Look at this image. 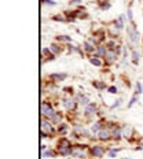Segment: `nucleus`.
<instances>
[{
  "label": "nucleus",
  "mask_w": 143,
  "mask_h": 159,
  "mask_svg": "<svg viewBox=\"0 0 143 159\" xmlns=\"http://www.w3.org/2000/svg\"><path fill=\"white\" fill-rule=\"evenodd\" d=\"M51 121H52V122H58V121H59V117H58V115H54V117L51 118Z\"/></svg>",
  "instance_id": "nucleus-28"
},
{
  "label": "nucleus",
  "mask_w": 143,
  "mask_h": 159,
  "mask_svg": "<svg viewBox=\"0 0 143 159\" xmlns=\"http://www.w3.org/2000/svg\"><path fill=\"white\" fill-rule=\"evenodd\" d=\"M80 0H70V4H79Z\"/></svg>",
  "instance_id": "nucleus-31"
},
{
  "label": "nucleus",
  "mask_w": 143,
  "mask_h": 159,
  "mask_svg": "<svg viewBox=\"0 0 143 159\" xmlns=\"http://www.w3.org/2000/svg\"><path fill=\"white\" fill-rule=\"evenodd\" d=\"M50 49H51V51H52V52H54V54H58V52H59V48L56 47L55 44H52V45H51V47H50Z\"/></svg>",
  "instance_id": "nucleus-21"
},
{
  "label": "nucleus",
  "mask_w": 143,
  "mask_h": 159,
  "mask_svg": "<svg viewBox=\"0 0 143 159\" xmlns=\"http://www.w3.org/2000/svg\"><path fill=\"white\" fill-rule=\"evenodd\" d=\"M132 56H134V62H135V63H138V60H139V54H136L135 51H134Z\"/></svg>",
  "instance_id": "nucleus-23"
},
{
  "label": "nucleus",
  "mask_w": 143,
  "mask_h": 159,
  "mask_svg": "<svg viewBox=\"0 0 143 159\" xmlns=\"http://www.w3.org/2000/svg\"><path fill=\"white\" fill-rule=\"evenodd\" d=\"M94 111H95V107L91 106V104H88L87 106V114H94Z\"/></svg>",
  "instance_id": "nucleus-16"
},
{
  "label": "nucleus",
  "mask_w": 143,
  "mask_h": 159,
  "mask_svg": "<svg viewBox=\"0 0 143 159\" xmlns=\"http://www.w3.org/2000/svg\"><path fill=\"white\" fill-rule=\"evenodd\" d=\"M101 129V122H96L95 125H92V132H98Z\"/></svg>",
  "instance_id": "nucleus-18"
},
{
  "label": "nucleus",
  "mask_w": 143,
  "mask_h": 159,
  "mask_svg": "<svg viewBox=\"0 0 143 159\" xmlns=\"http://www.w3.org/2000/svg\"><path fill=\"white\" fill-rule=\"evenodd\" d=\"M51 78H59V80H65L66 74H51Z\"/></svg>",
  "instance_id": "nucleus-11"
},
{
  "label": "nucleus",
  "mask_w": 143,
  "mask_h": 159,
  "mask_svg": "<svg viewBox=\"0 0 143 159\" xmlns=\"http://www.w3.org/2000/svg\"><path fill=\"white\" fill-rule=\"evenodd\" d=\"M85 49H87V51H89V52H91V51H94V45H91V44H89V43H85Z\"/></svg>",
  "instance_id": "nucleus-22"
},
{
  "label": "nucleus",
  "mask_w": 143,
  "mask_h": 159,
  "mask_svg": "<svg viewBox=\"0 0 143 159\" xmlns=\"http://www.w3.org/2000/svg\"><path fill=\"white\" fill-rule=\"evenodd\" d=\"M61 154H63V155H67V154H72V151L69 148H65V147H61V150H59Z\"/></svg>",
  "instance_id": "nucleus-13"
},
{
  "label": "nucleus",
  "mask_w": 143,
  "mask_h": 159,
  "mask_svg": "<svg viewBox=\"0 0 143 159\" xmlns=\"http://www.w3.org/2000/svg\"><path fill=\"white\" fill-rule=\"evenodd\" d=\"M59 40H65V41H70V37H67V36H61Z\"/></svg>",
  "instance_id": "nucleus-26"
},
{
  "label": "nucleus",
  "mask_w": 143,
  "mask_h": 159,
  "mask_svg": "<svg viewBox=\"0 0 143 159\" xmlns=\"http://www.w3.org/2000/svg\"><path fill=\"white\" fill-rule=\"evenodd\" d=\"M135 102H136V96H134V97H132V100H131V103H129V107H131L132 104L135 103Z\"/></svg>",
  "instance_id": "nucleus-30"
},
{
  "label": "nucleus",
  "mask_w": 143,
  "mask_h": 159,
  "mask_svg": "<svg viewBox=\"0 0 143 159\" xmlns=\"http://www.w3.org/2000/svg\"><path fill=\"white\" fill-rule=\"evenodd\" d=\"M128 32H129V34H131V36H129V37H131V40H132L134 43H136V41H138V37H136L138 34H136V32H135V28H129V29H128Z\"/></svg>",
  "instance_id": "nucleus-4"
},
{
  "label": "nucleus",
  "mask_w": 143,
  "mask_h": 159,
  "mask_svg": "<svg viewBox=\"0 0 143 159\" xmlns=\"http://www.w3.org/2000/svg\"><path fill=\"white\" fill-rule=\"evenodd\" d=\"M63 106L66 107V110H73L74 108V102L73 100H65Z\"/></svg>",
  "instance_id": "nucleus-5"
},
{
  "label": "nucleus",
  "mask_w": 143,
  "mask_h": 159,
  "mask_svg": "<svg viewBox=\"0 0 143 159\" xmlns=\"http://www.w3.org/2000/svg\"><path fill=\"white\" fill-rule=\"evenodd\" d=\"M43 3L47 6H55L56 4V1H54V0H43Z\"/></svg>",
  "instance_id": "nucleus-19"
},
{
  "label": "nucleus",
  "mask_w": 143,
  "mask_h": 159,
  "mask_svg": "<svg viewBox=\"0 0 143 159\" xmlns=\"http://www.w3.org/2000/svg\"><path fill=\"white\" fill-rule=\"evenodd\" d=\"M52 155H54L52 151H44L43 152V156H44V158H50V156H52Z\"/></svg>",
  "instance_id": "nucleus-20"
},
{
  "label": "nucleus",
  "mask_w": 143,
  "mask_h": 159,
  "mask_svg": "<svg viewBox=\"0 0 143 159\" xmlns=\"http://www.w3.org/2000/svg\"><path fill=\"white\" fill-rule=\"evenodd\" d=\"M131 133H132V127H131V126L124 127V130H122V136H124V137H129Z\"/></svg>",
  "instance_id": "nucleus-6"
},
{
  "label": "nucleus",
  "mask_w": 143,
  "mask_h": 159,
  "mask_svg": "<svg viewBox=\"0 0 143 159\" xmlns=\"http://www.w3.org/2000/svg\"><path fill=\"white\" fill-rule=\"evenodd\" d=\"M109 92H110V93H116V92H117V88H114V87L109 88Z\"/></svg>",
  "instance_id": "nucleus-27"
},
{
  "label": "nucleus",
  "mask_w": 143,
  "mask_h": 159,
  "mask_svg": "<svg viewBox=\"0 0 143 159\" xmlns=\"http://www.w3.org/2000/svg\"><path fill=\"white\" fill-rule=\"evenodd\" d=\"M106 58H107L110 62H113V60H114V58H116V55H114V52H113V51H109V52L106 54Z\"/></svg>",
  "instance_id": "nucleus-9"
},
{
  "label": "nucleus",
  "mask_w": 143,
  "mask_h": 159,
  "mask_svg": "<svg viewBox=\"0 0 143 159\" xmlns=\"http://www.w3.org/2000/svg\"><path fill=\"white\" fill-rule=\"evenodd\" d=\"M117 152H118V150H111V151H110V154H109V155H110L111 158H114V156L117 155Z\"/></svg>",
  "instance_id": "nucleus-24"
},
{
  "label": "nucleus",
  "mask_w": 143,
  "mask_h": 159,
  "mask_svg": "<svg viewBox=\"0 0 143 159\" xmlns=\"http://www.w3.org/2000/svg\"><path fill=\"white\" fill-rule=\"evenodd\" d=\"M103 154H105V150L101 145H96V147L92 148V155H94V156H102Z\"/></svg>",
  "instance_id": "nucleus-2"
},
{
  "label": "nucleus",
  "mask_w": 143,
  "mask_h": 159,
  "mask_svg": "<svg viewBox=\"0 0 143 159\" xmlns=\"http://www.w3.org/2000/svg\"><path fill=\"white\" fill-rule=\"evenodd\" d=\"M41 127H43L44 130H47V132H51V130H52L51 125H50L48 122H46V121H43V122H41Z\"/></svg>",
  "instance_id": "nucleus-7"
},
{
  "label": "nucleus",
  "mask_w": 143,
  "mask_h": 159,
  "mask_svg": "<svg viewBox=\"0 0 143 159\" xmlns=\"http://www.w3.org/2000/svg\"><path fill=\"white\" fill-rule=\"evenodd\" d=\"M120 102H121V100H116V103L113 104L111 107H113V108H114V107H118V106H120Z\"/></svg>",
  "instance_id": "nucleus-29"
},
{
  "label": "nucleus",
  "mask_w": 143,
  "mask_h": 159,
  "mask_svg": "<svg viewBox=\"0 0 143 159\" xmlns=\"http://www.w3.org/2000/svg\"><path fill=\"white\" fill-rule=\"evenodd\" d=\"M91 63L95 64V66H101V64H102V62H101L99 59H95V58H92V59H91Z\"/></svg>",
  "instance_id": "nucleus-17"
},
{
  "label": "nucleus",
  "mask_w": 143,
  "mask_h": 159,
  "mask_svg": "<svg viewBox=\"0 0 143 159\" xmlns=\"http://www.w3.org/2000/svg\"><path fill=\"white\" fill-rule=\"evenodd\" d=\"M121 135H122V132H121L120 129H116V130L113 132V137H114V139H118Z\"/></svg>",
  "instance_id": "nucleus-15"
},
{
  "label": "nucleus",
  "mask_w": 143,
  "mask_h": 159,
  "mask_svg": "<svg viewBox=\"0 0 143 159\" xmlns=\"http://www.w3.org/2000/svg\"><path fill=\"white\" fill-rule=\"evenodd\" d=\"M41 112H43V115H46V117H48V118H52V117L55 115L54 110H52V108H51L47 103H43V104H41Z\"/></svg>",
  "instance_id": "nucleus-1"
},
{
  "label": "nucleus",
  "mask_w": 143,
  "mask_h": 159,
  "mask_svg": "<svg viewBox=\"0 0 143 159\" xmlns=\"http://www.w3.org/2000/svg\"><path fill=\"white\" fill-rule=\"evenodd\" d=\"M80 103L84 104V106H88V97L87 96H80Z\"/></svg>",
  "instance_id": "nucleus-12"
},
{
  "label": "nucleus",
  "mask_w": 143,
  "mask_h": 159,
  "mask_svg": "<svg viewBox=\"0 0 143 159\" xmlns=\"http://www.w3.org/2000/svg\"><path fill=\"white\" fill-rule=\"evenodd\" d=\"M111 136L109 130H99V139L101 140H109Z\"/></svg>",
  "instance_id": "nucleus-3"
},
{
  "label": "nucleus",
  "mask_w": 143,
  "mask_h": 159,
  "mask_svg": "<svg viewBox=\"0 0 143 159\" xmlns=\"http://www.w3.org/2000/svg\"><path fill=\"white\" fill-rule=\"evenodd\" d=\"M136 91H138V93H140V92H142V85H140L139 82L136 84Z\"/></svg>",
  "instance_id": "nucleus-25"
},
{
  "label": "nucleus",
  "mask_w": 143,
  "mask_h": 159,
  "mask_svg": "<svg viewBox=\"0 0 143 159\" xmlns=\"http://www.w3.org/2000/svg\"><path fill=\"white\" fill-rule=\"evenodd\" d=\"M98 54H99L101 56H103V55L107 54V51L105 49V47H99V48H98Z\"/></svg>",
  "instance_id": "nucleus-14"
},
{
  "label": "nucleus",
  "mask_w": 143,
  "mask_h": 159,
  "mask_svg": "<svg viewBox=\"0 0 143 159\" xmlns=\"http://www.w3.org/2000/svg\"><path fill=\"white\" fill-rule=\"evenodd\" d=\"M59 145L67 148V147H70V143H69V140H61V141H59Z\"/></svg>",
  "instance_id": "nucleus-10"
},
{
  "label": "nucleus",
  "mask_w": 143,
  "mask_h": 159,
  "mask_svg": "<svg viewBox=\"0 0 143 159\" xmlns=\"http://www.w3.org/2000/svg\"><path fill=\"white\" fill-rule=\"evenodd\" d=\"M72 155H74V156H84V154H83V151L81 150H73L72 151Z\"/></svg>",
  "instance_id": "nucleus-8"
}]
</instances>
